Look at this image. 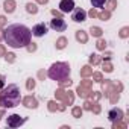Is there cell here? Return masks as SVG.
<instances>
[{
	"mask_svg": "<svg viewBox=\"0 0 129 129\" xmlns=\"http://www.w3.org/2000/svg\"><path fill=\"white\" fill-rule=\"evenodd\" d=\"M115 6H117V2H115V0H109V2H108V11L115 9Z\"/></svg>",
	"mask_w": 129,
	"mask_h": 129,
	"instance_id": "obj_27",
	"label": "cell"
},
{
	"mask_svg": "<svg viewBox=\"0 0 129 129\" xmlns=\"http://www.w3.org/2000/svg\"><path fill=\"white\" fill-rule=\"evenodd\" d=\"M90 62L93 64V66H97V64L100 62V56L99 55H90Z\"/></svg>",
	"mask_w": 129,
	"mask_h": 129,
	"instance_id": "obj_23",
	"label": "cell"
},
{
	"mask_svg": "<svg viewBox=\"0 0 129 129\" xmlns=\"http://www.w3.org/2000/svg\"><path fill=\"white\" fill-rule=\"evenodd\" d=\"M93 78H94L96 82H102V81H103V79H102V73H94Z\"/></svg>",
	"mask_w": 129,
	"mask_h": 129,
	"instance_id": "obj_32",
	"label": "cell"
},
{
	"mask_svg": "<svg viewBox=\"0 0 129 129\" xmlns=\"http://www.w3.org/2000/svg\"><path fill=\"white\" fill-rule=\"evenodd\" d=\"M14 56H15L14 53H5V58H6V61H8V62H14V61H15V58H14Z\"/></svg>",
	"mask_w": 129,
	"mask_h": 129,
	"instance_id": "obj_30",
	"label": "cell"
},
{
	"mask_svg": "<svg viewBox=\"0 0 129 129\" xmlns=\"http://www.w3.org/2000/svg\"><path fill=\"white\" fill-rule=\"evenodd\" d=\"M82 108H79V106H75L73 108V111H72V114H73V117H76V118H79L81 115H82Z\"/></svg>",
	"mask_w": 129,
	"mask_h": 129,
	"instance_id": "obj_22",
	"label": "cell"
},
{
	"mask_svg": "<svg viewBox=\"0 0 129 129\" xmlns=\"http://www.w3.org/2000/svg\"><path fill=\"white\" fill-rule=\"evenodd\" d=\"M59 84H61V87H70V85H72V81H70V78H69V79H66V81H61Z\"/></svg>",
	"mask_w": 129,
	"mask_h": 129,
	"instance_id": "obj_31",
	"label": "cell"
},
{
	"mask_svg": "<svg viewBox=\"0 0 129 129\" xmlns=\"http://www.w3.org/2000/svg\"><path fill=\"white\" fill-rule=\"evenodd\" d=\"M52 14H53L55 17H61V12H58L56 9H52Z\"/></svg>",
	"mask_w": 129,
	"mask_h": 129,
	"instance_id": "obj_37",
	"label": "cell"
},
{
	"mask_svg": "<svg viewBox=\"0 0 129 129\" xmlns=\"http://www.w3.org/2000/svg\"><path fill=\"white\" fill-rule=\"evenodd\" d=\"M90 34H91L93 37L100 38V37H102V34H103V30H102L100 27H97V26H91V27H90Z\"/></svg>",
	"mask_w": 129,
	"mask_h": 129,
	"instance_id": "obj_14",
	"label": "cell"
},
{
	"mask_svg": "<svg viewBox=\"0 0 129 129\" xmlns=\"http://www.w3.org/2000/svg\"><path fill=\"white\" fill-rule=\"evenodd\" d=\"M2 55H5V47L0 44V56H2Z\"/></svg>",
	"mask_w": 129,
	"mask_h": 129,
	"instance_id": "obj_38",
	"label": "cell"
},
{
	"mask_svg": "<svg viewBox=\"0 0 129 129\" xmlns=\"http://www.w3.org/2000/svg\"><path fill=\"white\" fill-rule=\"evenodd\" d=\"M66 46H67V38H66V37H61V38L56 41V49H58V50H62Z\"/></svg>",
	"mask_w": 129,
	"mask_h": 129,
	"instance_id": "obj_15",
	"label": "cell"
},
{
	"mask_svg": "<svg viewBox=\"0 0 129 129\" xmlns=\"http://www.w3.org/2000/svg\"><path fill=\"white\" fill-rule=\"evenodd\" d=\"M62 99H64V103H73V94H72V91H66L64 93V96H62Z\"/></svg>",
	"mask_w": 129,
	"mask_h": 129,
	"instance_id": "obj_16",
	"label": "cell"
},
{
	"mask_svg": "<svg viewBox=\"0 0 129 129\" xmlns=\"http://www.w3.org/2000/svg\"><path fill=\"white\" fill-rule=\"evenodd\" d=\"M73 8H75V2H73V0H61V2H59V11L62 14L72 12Z\"/></svg>",
	"mask_w": 129,
	"mask_h": 129,
	"instance_id": "obj_7",
	"label": "cell"
},
{
	"mask_svg": "<svg viewBox=\"0 0 129 129\" xmlns=\"http://www.w3.org/2000/svg\"><path fill=\"white\" fill-rule=\"evenodd\" d=\"M26 49H27V52H35V50H37V44H35V43H29V44L26 46Z\"/></svg>",
	"mask_w": 129,
	"mask_h": 129,
	"instance_id": "obj_29",
	"label": "cell"
},
{
	"mask_svg": "<svg viewBox=\"0 0 129 129\" xmlns=\"http://www.w3.org/2000/svg\"><path fill=\"white\" fill-rule=\"evenodd\" d=\"M88 15L91 17V18H94V17H97V11H96V8H93L90 12H88Z\"/></svg>",
	"mask_w": 129,
	"mask_h": 129,
	"instance_id": "obj_34",
	"label": "cell"
},
{
	"mask_svg": "<svg viewBox=\"0 0 129 129\" xmlns=\"http://www.w3.org/2000/svg\"><path fill=\"white\" fill-rule=\"evenodd\" d=\"M32 38V32L27 26L20 24V23H14L9 24L5 30H3V40L5 43L12 47V49H21L26 47L30 43Z\"/></svg>",
	"mask_w": 129,
	"mask_h": 129,
	"instance_id": "obj_1",
	"label": "cell"
},
{
	"mask_svg": "<svg viewBox=\"0 0 129 129\" xmlns=\"http://www.w3.org/2000/svg\"><path fill=\"white\" fill-rule=\"evenodd\" d=\"M49 109H50V111H55V109H58V111H64V105L58 106V103H55V102H49Z\"/></svg>",
	"mask_w": 129,
	"mask_h": 129,
	"instance_id": "obj_21",
	"label": "cell"
},
{
	"mask_svg": "<svg viewBox=\"0 0 129 129\" xmlns=\"http://www.w3.org/2000/svg\"><path fill=\"white\" fill-rule=\"evenodd\" d=\"M127 35H129V27H123V29L120 30V37H121V38H126Z\"/></svg>",
	"mask_w": 129,
	"mask_h": 129,
	"instance_id": "obj_28",
	"label": "cell"
},
{
	"mask_svg": "<svg viewBox=\"0 0 129 129\" xmlns=\"http://www.w3.org/2000/svg\"><path fill=\"white\" fill-rule=\"evenodd\" d=\"M26 88L30 91V90H34L35 88V79H32V78H29L27 79V82H26Z\"/></svg>",
	"mask_w": 129,
	"mask_h": 129,
	"instance_id": "obj_24",
	"label": "cell"
},
{
	"mask_svg": "<svg viewBox=\"0 0 129 129\" xmlns=\"http://www.w3.org/2000/svg\"><path fill=\"white\" fill-rule=\"evenodd\" d=\"M76 40L81 43V44H85L88 41V35L85 34V30H76Z\"/></svg>",
	"mask_w": 129,
	"mask_h": 129,
	"instance_id": "obj_13",
	"label": "cell"
},
{
	"mask_svg": "<svg viewBox=\"0 0 129 129\" xmlns=\"http://www.w3.org/2000/svg\"><path fill=\"white\" fill-rule=\"evenodd\" d=\"M96 46H97L99 50H105V49H106V41H105V40H99Z\"/></svg>",
	"mask_w": 129,
	"mask_h": 129,
	"instance_id": "obj_26",
	"label": "cell"
},
{
	"mask_svg": "<svg viewBox=\"0 0 129 129\" xmlns=\"http://www.w3.org/2000/svg\"><path fill=\"white\" fill-rule=\"evenodd\" d=\"M90 75H93V69H91L90 66H85V67L81 70V76H82V78H87V76H90Z\"/></svg>",
	"mask_w": 129,
	"mask_h": 129,
	"instance_id": "obj_19",
	"label": "cell"
},
{
	"mask_svg": "<svg viewBox=\"0 0 129 129\" xmlns=\"http://www.w3.org/2000/svg\"><path fill=\"white\" fill-rule=\"evenodd\" d=\"M47 76L53 81H66L70 78V66L67 62H55L52 64V67L47 72Z\"/></svg>",
	"mask_w": 129,
	"mask_h": 129,
	"instance_id": "obj_3",
	"label": "cell"
},
{
	"mask_svg": "<svg viewBox=\"0 0 129 129\" xmlns=\"http://www.w3.org/2000/svg\"><path fill=\"white\" fill-rule=\"evenodd\" d=\"M108 118H109V121H120L121 118H123V111L121 109H118V108H112L109 112H108Z\"/></svg>",
	"mask_w": 129,
	"mask_h": 129,
	"instance_id": "obj_9",
	"label": "cell"
},
{
	"mask_svg": "<svg viewBox=\"0 0 129 129\" xmlns=\"http://www.w3.org/2000/svg\"><path fill=\"white\" fill-rule=\"evenodd\" d=\"M3 9H5V12L12 14L15 11V2L14 0H5L3 2Z\"/></svg>",
	"mask_w": 129,
	"mask_h": 129,
	"instance_id": "obj_12",
	"label": "cell"
},
{
	"mask_svg": "<svg viewBox=\"0 0 129 129\" xmlns=\"http://www.w3.org/2000/svg\"><path fill=\"white\" fill-rule=\"evenodd\" d=\"M24 121H26L24 117H21V115H18V114H12V115H8L6 126H8V127H18V126H21Z\"/></svg>",
	"mask_w": 129,
	"mask_h": 129,
	"instance_id": "obj_5",
	"label": "cell"
},
{
	"mask_svg": "<svg viewBox=\"0 0 129 129\" xmlns=\"http://www.w3.org/2000/svg\"><path fill=\"white\" fill-rule=\"evenodd\" d=\"M109 15H111V14H109V11H105V12L97 14V17H99L100 20H103V21H105V20H108V18H109Z\"/></svg>",
	"mask_w": 129,
	"mask_h": 129,
	"instance_id": "obj_25",
	"label": "cell"
},
{
	"mask_svg": "<svg viewBox=\"0 0 129 129\" xmlns=\"http://www.w3.org/2000/svg\"><path fill=\"white\" fill-rule=\"evenodd\" d=\"M47 2H49V0H38V3H40V5H46Z\"/></svg>",
	"mask_w": 129,
	"mask_h": 129,
	"instance_id": "obj_40",
	"label": "cell"
},
{
	"mask_svg": "<svg viewBox=\"0 0 129 129\" xmlns=\"http://www.w3.org/2000/svg\"><path fill=\"white\" fill-rule=\"evenodd\" d=\"M102 67H103V70H105L106 73H111V72H112V64L109 62V59L103 61V64H102Z\"/></svg>",
	"mask_w": 129,
	"mask_h": 129,
	"instance_id": "obj_20",
	"label": "cell"
},
{
	"mask_svg": "<svg viewBox=\"0 0 129 129\" xmlns=\"http://www.w3.org/2000/svg\"><path fill=\"white\" fill-rule=\"evenodd\" d=\"M23 105H24L26 108H32V109H35V108L38 106V102H37V99H35V97L27 96V97H24V99H23Z\"/></svg>",
	"mask_w": 129,
	"mask_h": 129,
	"instance_id": "obj_11",
	"label": "cell"
},
{
	"mask_svg": "<svg viewBox=\"0 0 129 129\" xmlns=\"http://www.w3.org/2000/svg\"><path fill=\"white\" fill-rule=\"evenodd\" d=\"M3 114H5L3 111H0V118H2V117H3Z\"/></svg>",
	"mask_w": 129,
	"mask_h": 129,
	"instance_id": "obj_42",
	"label": "cell"
},
{
	"mask_svg": "<svg viewBox=\"0 0 129 129\" xmlns=\"http://www.w3.org/2000/svg\"><path fill=\"white\" fill-rule=\"evenodd\" d=\"M5 23H6V18H5L3 15H0V27L5 26Z\"/></svg>",
	"mask_w": 129,
	"mask_h": 129,
	"instance_id": "obj_36",
	"label": "cell"
},
{
	"mask_svg": "<svg viewBox=\"0 0 129 129\" xmlns=\"http://www.w3.org/2000/svg\"><path fill=\"white\" fill-rule=\"evenodd\" d=\"M30 32H32L34 37H38V38H40V37H44V35L47 34V26H46L44 23H38V24H35V26L32 27Z\"/></svg>",
	"mask_w": 129,
	"mask_h": 129,
	"instance_id": "obj_8",
	"label": "cell"
},
{
	"mask_svg": "<svg viewBox=\"0 0 129 129\" xmlns=\"http://www.w3.org/2000/svg\"><path fill=\"white\" fill-rule=\"evenodd\" d=\"M93 105H94V106H91V109H93L96 114H97V112H100V106H99L97 103H93Z\"/></svg>",
	"mask_w": 129,
	"mask_h": 129,
	"instance_id": "obj_35",
	"label": "cell"
},
{
	"mask_svg": "<svg viewBox=\"0 0 129 129\" xmlns=\"http://www.w3.org/2000/svg\"><path fill=\"white\" fill-rule=\"evenodd\" d=\"M26 11H27L29 14H37V12H38L37 3H27V5H26Z\"/></svg>",
	"mask_w": 129,
	"mask_h": 129,
	"instance_id": "obj_17",
	"label": "cell"
},
{
	"mask_svg": "<svg viewBox=\"0 0 129 129\" xmlns=\"http://www.w3.org/2000/svg\"><path fill=\"white\" fill-rule=\"evenodd\" d=\"M50 27L55 32H64L67 29V23H66V20H62L61 17H53L50 20Z\"/></svg>",
	"mask_w": 129,
	"mask_h": 129,
	"instance_id": "obj_4",
	"label": "cell"
},
{
	"mask_svg": "<svg viewBox=\"0 0 129 129\" xmlns=\"http://www.w3.org/2000/svg\"><path fill=\"white\" fill-rule=\"evenodd\" d=\"M90 2H91L93 8L99 9V8H103V6H105V3H106V0H90Z\"/></svg>",
	"mask_w": 129,
	"mask_h": 129,
	"instance_id": "obj_18",
	"label": "cell"
},
{
	"mask_svg": "<svg viewBox=\"0 0 129 129\" xmlns=\"http://www.w3.org/2000/svg\"><path fill=\"white\" fill-rule=\"evenodd\" d=\"M5 84H6V78H5L3 75H0V90L5 87Z\"/></svg>",
	"mask_w": 129,
	"mask_h": 129,
	"instance_id": "obj_33",
	"label": "cell"
},
{
	"mask_svg": "<svg viewBox=\"0 0 129 129\" xmlns=\"http://www.w3.org/2000/svg\"><path fill=\"white\" fill-rule=\"evenodd\" d=\"M90 93V82H81V85L78 87V94L81 97H87Z\"/></svg>",
	"mask_w": 129,
	"mask_h": 129,
	"instance_id": "obj_10",
	"label": "cell"
},
{
	"mask_svg": "<svg viewBox=\"0 0 129 129\" xmlns=\"http://www.w3.org/2000/svg\"><path fill=\"white\" fill-rule=\"evenodd\" d=\"M72 20L75 21V23H82V21H85L87 20V12L82 9V8H73V11H72Z\"/></svg>",
	"mask_w": 129,
	"mask_h": 129,
	"instance_id": "obj_6",
	"label": "cell"
},
{
	"mask_svg": "<svg viewBox=\"0 0 129 129\" xmlns=\"http://www.w3.org/2000/svg\"><path fill=\"white\" fill-rule=\"evenodd\" d=\"M85 109H91V103L90 102H85Z\"/></svg>",
	"mask_w": 129,
	"mask_h": 129,
	"instance_id": "obj_39",
	"label": "cell"
},
{
	"mask_svg": "<svg viewBox=\"0 0 129 129\" xmlns=\"http://www.w3.org/2000/svg\"><path fill=\"white\" fill-rule=\"evenodd\" d=\"M21 102L20 88L15 84H9L8 87H3V91L0 93V105L5 108H15Z\"/></svg>",
	"mask_w": 129,
	"mask_h": 129,
	"instance_id": "obj_2",
	"label": "cell"
},
{
	"mask_svg": "<svg viewBox=\"0 0 129 129\" xmlns=\"http://www.w3.org/2000/svg\"><path fill=\"white\" fill-rule=\"evenodd\" d=\"M3 40V30H0V41Z\"/></svg>",
	"mask_w": 129,
	"mask_h": 129,
	"instance_id": "obj_41",
	"label": "cell"
}]
</instances>
